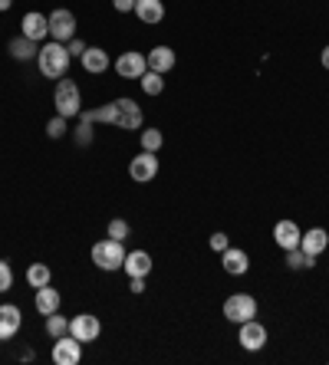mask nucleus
Wrapping results in <instances>:
<instances>
[{
  "label": "nucleus",
  "mask_w": 329,
  "mask_h": 365,
  "mask_svg": "<svg viewBox=\"0 0 329 365\" xmlns=\"http://www.w3.org/2000/svg\"><path fill=\"white\" fill-rule=\"evenodd\" d=\"M79 122H86V125L109 122V125L122 128V132H142L145 115H142V109H138L136 99L122 96V99H112V102H106V106H96V109L79 112Z\"/></svg>",
  "instance_id": "f257e3e1"
},
{
  "label": "nucleus",
  "mask_w": 329,
  "mask_h": 365,
  "mask_svg": "<svg viewBox=\"0 0 329 365\" xmlns=\"http://www.w3.org/2000/svg\"><path fill=\"white\" fill-rule=\"evenodd\" d=\"M69 63H73V56H69L66 43L50 40L46 46H40V53H36V69H40L46 79H63L69 73Z\"/></svg>",
  "instance_id": "f03ea898"
},
{
  "label": "nucleus",
  "mask_w": 329,
  "mask_h": 365,
  "mask_svg": "<svg viewBox=\"0 0 329 365\" xmlns=\"http://www.w3.org/2000/svg\"><path fill=\"white\" fill-rule=\"evenodd\" d=\"M53 106H56V115L63 119H76L83 112V96H79V86L73 79H56V89H53Z\"/></svg>",
  "instance_id": "7ed1b4c3"
},
{
  "label": "nucleus",
  "mask_w": 329,
  "mask_h": 365,
  "mask_svg": "<svg viewBox=\"0 0 329 365\" xmlns=\"http://www.w3.org/2000/svg\"><path fill=\"white\" fill-rule=\"evenodd\" d=\"M126 244L122 240H112V237H106V240H99V244H93V264L99 267L102 273H116V270H122V264H126Z\"/></svg>",
  "instance_id": "20e7f679"
},
{
  "label": "nucleus",
  "mask_w": 329,
  "mask_h": 365,
  "mask_svg": "<svg viewBox=\"0 0 329 365\" xmlns=\"http://www.w3.org/2000/svg\"><path fill=\"white\" fill-rule=\"evenodd\" d=\"M224 316H228L234 326L247 323V319L257 316V299H253L250 293H231V297L224 299Z\"/></svg>",
  "instance_id": "39448f33"
},
{
  "label": "nucleus",
  "mask_w": 329,
  "mask_h": 365,
  "mask_svg": "<svg viewBox=\"0 0 329 365\" xmlns=\"http://www.w3.org/2000/svg\"><path fill=\"white\" fill-rule=\"evenodd\" d=\"M50 359L56 365H79V359H83V342L76 339V336H59V339H53V352Z\"/></svg>",
  "instance_id": "423d86ee"
},
{
  "label": "nucleus",
  "mask_w": 329,
  "mask_h": 365,
  "mask_svg": "<svg viewBox=\"0 0 329 365\" xmlns=\"http://www.w3.org/2000/svg\"><path fill=\"white\" fill-rule=\"evenodd\" d=\"M76 36V14L66 7H59L50 14V40L56 43H69Z\"/></svg>",
  "instance_id": "0eeeda50"
},
{
  "label": "nucleus",
  "mask_w": 329,
  "mask_h": 365,
  "mask_svg": "<svg viewBox=\"0 0 329 365\" xmlns=\"http://www.w3.org/2000/svg\"><path fill=\"white\" fill-rule=\"evenodd\" d=\"M69 336H76L79 342H96L102 336V323H99V316H93V313H79V316H73L69 319Z\"/></svg>",
  "instance_id": "6e6552de"
},
{
  "label": "nucleus",
  "mask_w": 329,
  "mask_h": 365,
  "mask_svg": "<svg viewBox=\"0 0 329 365\" xmlns=\"http://www.w3.org/2000/svg\"><path fill=\"white\" fill-rule=\"evenodd\" d=\"M112 69H116L122 79H142L145 76V69H148V63H145V53H138V50H126L122 56H118L116 63H112Z\"/></svg>",
  "instance_id": "1a4fd4ad"
},
{
  "label": "nucleus",
  "mask_w": 329,
  "mask_h": 365,
  "mask_svg": "<svg viewBox=\"0 0 329 365\" xmlns=\"http://www.w3.org/2000/svg\"><path fill=\"white\" fill-rule=\"evenodd\" d=\"M155 175H158V155L142 148V152L128 162V178L138 181V185H145V181H152Z\"/></svg>",
  "instance_id": "9d476101"
},
{
  "label": "nucleus",
  "mask_w": 329,
  "mask_h": 365,
  "mask_svg": "<svg viewBox=\"0 0 329 365\" xmlns=\"http://www.w3.org/2000/svg\"><path fill=\"white\" fill-rule=\"evenodd\" d=\"M237 342H241L247 352H260V349L267 346V326L257 323V319H247V323H241Z\"/></svg>",
  "instance_id": "9b49d317"
},
{
  "label": "nucleus",
  "mask_w": 329,
  "mask_h": 365,
  "mask_svg": "<svg viewBox=\"0 0 329 365\" xmlns=\"http://www.w3.org/2000/svg\"><path fill=\"white\" fill-rule=\"evenodd\" d=\"M20 34H24L26 40H34V43L46 40V36H50V17L30 10V14H24V20H20Z\"/></svg>",
  "instance_id": "f8f14e48"
},
{
  "label": "nucleus",
  "mask_w": 329,
  "mask_h": 365,
  "mask_svg": "<svg viewBox=\"0 0 329 365\" xmlns=\"http://www.w3.org/2000/svg\"><path fill=\"white\" fill-rule=\"evenodd\" d=\"M20 326H24V313H20V306H14V303L0 306V342L14 339V336L20 332Z\"/></svg>",
  "instance_id": "ddd939ff"
},
{
  "label": "nucleus",
  "mask_w": 329,
  "mask_h": 365,
  "mask_svg": "<svg viewBox=\"0 0 329 365\" xmlns=\"http://www.w3.org/2000/svg\"><path fill=\"white\" fill-rule=\"evenodd\" d=\"M300 237H303V230H300V224L296 221H277L273 224V240H277L280 250H293V247H300Z\"/></svg>",
  "instance_id": "4468645a"
},
{
  "label": "nucleus",
  "mask_w": 329,
  "mask_h": 365,
  "mask_svg": "<svg viewBox=\"0 0 329 365\" xmlns=\"http://www.w3.org/2000/svg\"><path fill=\"white\" fill-rule=\"evenodd\" d=\"M221 267H224V273H231V277H244V273L250 270V257H247V250H241V247H228V250L221 254Z\"/></svg>",
  "instance_id": "2eb2a0df"
},
{
  "label": "nucleus",
  "mask_w": 329,
  "mask_h": 365,
  "mask_svg": "<svg viewBox=\"0 0 329 365\" xmlns=\"http://www.w3.org/2000/svg\"><path fill=\"white\" fill-rule=\"evenodd\" d=\"M145 63H148V69L152 73H171L175 69V63H178V56H175V50L171 46H155L152 53H145Z\"/></svg>",
  "instance_id": "dca6fc26"
},
{
  "label": "nucleus",
  "mask_w": 329,
  "mask_h": 365,
  "mask_svg": "<svg viewBox=\"0 0 329 365\" xmlns=\"http://www.w3.org/2000/svg\"><path fill=\"white\" fill-rule=\"evenodd\" d=\"M34 306L40 316H50V313H59V306H63V297H59V289H53L50 283L46 287H40L34 293Z\"/></svg>",
  "instance_id": "f3484780"
},
{
  "label": "nucleus",
  "mask_w": 329,
  "mask_h": 365,
  "mask_svg": "<svg viewBox=\"0 0 329 365\" xmlns=\"http://www.w3.org/2000/svg\"><path fill=\"white\" fill-rule=\"evenodd\" d=\"M152 254L148 250H132V254H126V264H122V270L128 273V277H148L152 273Z\"/></svg>",
  "instance_id": "a211bd4d"
},
{
  "label": "nucleus",
  "mask_w": 329,
  "mask_h": 365,
  "mask_svg": "<svg viewBox=\"0 0 329 365\" xmlns=\"http://www.w3.org/2000/svg\"><path fill=\"white\" fill-rule=\"evenodd\" d=\"M7 53H10V56H14L17 63H30V60H36V53H40V43L26 40V36L20 34V36H14V40L7 43Z\"/></svg>",
  "instance_id": "6ab92c4d"
},
{
  "label": "nucleus",
  "mask_w": 329,
  "mask_h": 365,
  "mask_svg": "<svg viewBox=\"0 0 329 365\" xmlns=\"http://www.w3.org/2000/svg\"><path fill=\"white\" fill-rule=\"evenodd\" d=\"M132 14H136L142 24L155 26L165 20V4H161V0H136V10H132Z\"/></svg>",
  "instance_id": "aec40b11"
},
{
  "label": "nucleus",
  "mask_w": 329,
  "mask_h": 365,
  "mask_svg": "<svg viewBox=\"0 0 329 365\" xmlns=\"http://www.w3.org/2000/svg\"><path fill=\"white\" fill-rule=\"evenodd\" d=\"M79 60H83L86 73H93V76H99V73L109 69V53L102 50V46H86V53L79 56Z\"/></svg>",
  "instance_id": "412c9836"
},
{
  "label": "nucleus",
  "mask_w": 329,
  "mask_h": 365,
  "mask_svg": "<svg viewBox=\"0 0 329 365\" xmlns=\"http://www.w3.org/2000/svg\"><path fill=\"white\" fill-rule=\"evenodd\" d=\"M326 247H329V234H326L323 227L303 230V237H300V250H306L310 257H320Z\"/></svg>",
  "instance_id": "4be33fe9"
},
{
  "label": "nucleus",
  "mask_w": 329,
  "mask_h": 365,
  "mask_svg": "<svg viewBox=\"0 0 329 365\" xmlns=\"http://www.w3.org/2000/svg\"><path fill=\"white\" fill-rule=\"evenodd\" d=\"M50 280H53V270L46 264H30L26 267V283H30V289L46 287Z\"/></svg>",
  "instance_id": "5701e85b"
},
{
  "label": "nucleus",
  "mask_w": 329,
  "mask_h": 365,
  "mask_svg": "<svg viewBox=\"0 0 329 365\" xmlns=\"http://www.w3.org/2000/svg\"><path fill=\"white\" fill-rule=\"evenodd\" d=\"M138 86H142L145 96H161L165 93V76H161V73H152V69H145V76L138 79Z\"/></svg>",
  "instance_id": "b1692460"
},
{
  "label": "nucleus",
  "mask_w": 329,
  "mask_h": 365,
  "mask_svg": "<svg viewBox=\"0 0 329 365\" xmlns=\"http://www.w3.org/2000/svg\"><path fill=\"white\" fill-rule=\"evenodd\" d=\"M313 264H316V257H310L306 250H300V247L287 250V267H290V270H310Z\"/></svg>",
  "instance_id": "393cba45"
},
{
  "label": "nucleus",
  "mask_w": 329,
  "mask_h": 365,
  "mask_svg": "<svg viewBox=\"0 0 329 365\" xmlns=\"http://www.w3.org/2000/svg\"><path fill=\"white\" fill-rule=\"evenodd\" d=\"M66 332H69V319H66V316H59V313L46 316V336H50V339H59V336H66Z\"/></svg>",
  "instance_id": "a878e982"
},
{
  "label": "nucleus",
  "mask_w": 329,
  "mask_h": 365,
  "mask_svg": "<svg viewBox=\"0 0 329 365\" xmlns=\"http://www.w3.org/2000/svg\"><path fill=\"white\" fill-rule=\"evenodd\" d=\"M145 152H158L161 145H165V135H161V128H142V135H138Z\"/></svg>",
  "instance_id": "bb28decb"
},
{
  "label": "nucleus",
  "mask_w": 329,
  "mask_h": 365,
  "mask_svg": "<svg viewBox=\"0 0 329 365\" xmlns=\"http://www.w3.org/2000/svg\"><path fill=\"white\" fill-rule=\"evenodd\" d=\"M106 234H109L112 240H122V244H126V240H128V234H132V227H128V221H126V217H112V221H109V227H106Z\"/></svg>",
  "instance_id": "cd10ccee"
},
{
  "label": "nucleus",
  "mask_w": 329,
  "mask_h": 365,
  "mask_svg": "<svg viewBox=\"0 0 329 365\" xmlns=\"http://www.w3.org/2000/svg\"><path fill=\"white\" fill-rule=\"evenodd\" d=\"M7 289H14V267L0 260V293H7Z\"/></svg>",
  "instance_id": "c85d7f7f"
},
{
  "label": "nucleus",
  "mask_w": 329,
  "mask_h": 365,
  "mask_svg": "<svg viewBox=\"0 0 329 365\" xmlns=\"http://www.w3.org/2000/svg\"><path fill=\"white\" fill-rule=\"evenodd\" d=\"M66 132H69V128H66V119H63V115H56V119L46 122V135H50V138H63Z\"/></svg>",
  "instance_id": "c756f323"
},
{
  "label": "nucleus",
  "mask_w": 329,
  "mask_h": 365,
  "mask_svg": "<svg viewBox=\"0 0 329 365\" xmlns=\"http://www.w3.org/2000/svg\"><path fill=\"white\" fill-rule=\"evenodd\" d=\"M208 247H211L214 254H224V250H228V247H231L228 234H224V230H214V234H211V240H208Z\"/></svg>",
  "instance_id": "7c9ffc66"
},
{
  "label": "nucleus",
  "mask_w": 329,
  "mask_h": 365,
  "mask_svg": "<svg viewBox=\"0 0 329 365\" xmlns=\"http://www.w3.org/2000/svg\"><path fill=\"white\" fill-rule=\"evenodd\" d=\"M76 145H93V125L79 122V128H76Z\"/></svg>",
  "instance_id": "2f4dec72"
},
{
  "label": "nucleus",
  "mask_w": 329,
  "mask_h": 365,
  "mask_svg": "<svg viewBox=\"0 0 329 365\" xmlns=\"http://www.w3.org/2000/svg\"><path fill=\"white\" fill-rule=\"evenodd\" d=\"M66 50H69V56H83V53H86V43L79 40V36H73V40L66 43Z\"/></svg>",
  "instance_id": "473e14b6"
},
{
  "label": "nucleus",
  "mask_w": 329,
  "mask_h": 365,
  "mask_svg": "<svg viewBox=\"0 0 329 365\" xmlns=\"http://www.w3.org/2000/svg\"><path fill=\"white\" fill-rule=\"evenodd\" d=\"M112 7H116L118 14H132V10H136V0H112Z\"/></svg>",
  "instance_id": "72a5a7b5"
},
{
  "label": "nucleus",
  "mask_w": 329,
  "mask_h": 365,
  "mask_svg": "<svg viewBox=\"0 0 329 365\" xmlns=\"http://www.w3.org/2000/svg\"><path fill=\"white\" fill-rule=\"evenodd\" d=\"M128 289H132V293H145V277H128Z\"/></svg>",
  "instance_id": "f704fd0d"
},
{
  "label": "nucleus",
  "mask_w": 329,
  "mask_h": 365,
  "mask_svg": "<svg viewBox=\"0 0 329 365\" xmlns=\"http://www.w3.org/2000/svg\"><path fill=\"white\" fill-rule=\"evenodd\" d=\"M320 63H323V69H329V43L323 46V53H320Z\"/></svg>",
  "instance_id": "c9c22d12"
},
{
  "label": "nucleus",
  "mask_w": 329,
  "mask_h": 365,
  "mask_svg": "<svg viewBox=\"0 0 329 365\" xmlns=\"http://www.w3.org/2000/svg\"><path fill=\"white\" fill-rule=\"evenodd\" d=\"M14 7V0H0V14H4V10H10Z\"/></svg>",
  "instance_id": "e433bc0d"
}]
</instances>
